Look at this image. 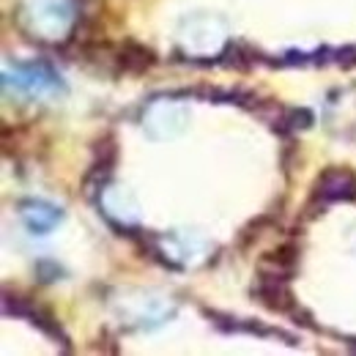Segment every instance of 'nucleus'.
Listing matches in <instances>:
<instances>
[{
  "mask_svg": "<svg viewBox=\"0 0 356 356\" xmlns=\"http://www.w3.org/2000/svg\"><path fill=\"white\" fill-rule=\"evenodd\" d=\"M296 264H299V247L293 241H285L277 250H268L266 255H261L258 271L261 274H274V277L291 280L293 271H296Z\"/></svg>",
  "mask_w": 356,
  "mask_h": 356,
  "instance_id": "obj_4",
  "label": "nucleus"
},
{
  "mask_svg": "<svg viewBox=\"0 0 356 356\" xmlns=\"http://www.w3.org/2000/svg\"><path fill=\"white\" fill-rule=\"evenodd\" d=\"M115 154H118V148H115V140L113 137H104V140H99L96 143V170H110V165L115 162Z\"/></svg>",
  "mask_w": 356,
  "mask_h": 356,
  "instance_id": "obj_6",
  "label": "nucleus"
},
{
  "mask_svg": "<svg viewBox=\"0 0 356 356\" xmlns=\"http://www.w3.org/2000/svg\"><path fill=\"white\" fill-rule=\"evenodd\" d=\"M19 214H22V220L25 225L33 230V233H49L55 225L60 222V209H55V206H49L44 200H25L22 206H19Z\"/></svg>",
  "mask_w": 356,
  "mask_h": 356,
  "instance_id": "obj_5",
  "label": "nucleus"
},
{
  "mask_svg": "<svg viewBox=\"0 0 356 356\" xmlns=\"http://www.w3.org/2000/svg\"><path fill=\"white\" fill-rule=\"evenodd\" d=\"M6 83H14L17 88H22L31 96H44V93H55V90L60 88L58 77L47 66H42V63L39 66H25V69L14 72V80L6 74Z\"/></svg>",
  "mask_w": 356,
  "mask_h": 356,
  "instance_id": "obj_3",
  "label": "nucleus"
},
{
  "mask_svg": "<svg viewBox=\"0 0 356 356\" xmlns=\"http://www.w3.org/2000/svg\"><path fill=\"white\" fill-rule=\"evenodd\" d=\"M252 296L271 312H293V307H296L293 293H291L285 277L258 274V280H255V285H252Z\"/></svg>",
  "mask_w": 356,
  "mask_h": 356,
  "instance_id": "obj_2",
  "label": "nucleus"
},
{
  "mask_svg": "<svg viewBox=\"0 0 356 356\" xmlns=\"http://www.w3.org/2000/svg\"><path fill=\"white\" fill-rule=\"evenodd\" d=\"M356 200V173L351 168H326L312 192V203H337Z\"/></svg>",
  "mask_w": 356,
  "mask_h": 356,
  "instance_id": "obj_1",
  "label": "nucleus"
}]
</instances>
